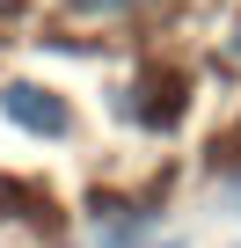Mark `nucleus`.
I'll list each match as a JSON object with an SVG mask.
<instances>
[{"mask_svg":"<svg viewBox=\"0 0 241 248\" xmlns=\"http://www.w3.org/2000/svg\"><path fill=\"white\" fill-rule=\"evenodd\" d=\"M0 117L15 132H30V139H66L73 132V102L59 88H44V80H8L0 88Z\"/></svg>","mask_w":241,"mask_h":248,"instance_id":"nucleus-1","label":"nucleus"},{"mask_svg":"<svg viewBox=\"0 0 241 248\" xmlns=\"http://www.w3.org/2000/svg\"><path fill=\"white\" fill-rule=\"evenodd\" d=\"M73 15H132V8H146V0H66Z\"/></svg>","mask_w":241,"mask_h":248,"instance_id":"nucleus-2","label":"nucleus"},{"mask_svg":"<svg viewBox=\"0 0 241 248\" xmlns=\"http://www.w3.org/2000/svg\"><path fill=\"white\" fill-rule=\"evenodd\" d=\"M234 51H241V22H234Z\"/></svg>","mask_w":241,"mask_h":248,"instance_id":"nucleus-3","label":"nucleus"},{"mask_svg":"<svg viewBox=\"0 0 241 248\" xmlns=\"http://www.w3.org/2000/svg\"><path fill=\"white\" fill-rule=\"evenodd\" d=\"M8 8H15V0H0V15H8Z\"/></svg>","mask_w":241,"mask_h":248,"instance_id":"nucleus-4","label":"nucleus"},{"mask_svg":"<svg viewBox=\"0 0 241 248\" xmlns=\"http://www.w3.org/2000/svg\"><path fill=\"white\" fill-rule=\"evenodd\" d=\"M161 248H176V241H161Z\"/></svg>","mask_w":241,"mask_h":248,"instance_id":"nucleus-5","label":"nucleus"}]
</instances>
